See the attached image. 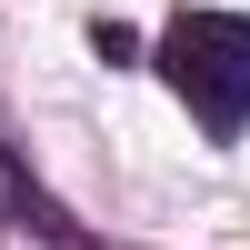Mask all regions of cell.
I'll use <instances>...</instances> for the list:
<instances>
[{
  "mask_svg": "<svg viewBox=\"0 0 250 250\" xmlns=\"http://www.w3.org/2000/svg\"><path fill=\"white\" fill-rule=\"evenodd\" d=\"M160 80L180 90V110L210 140L250 130V20L240 10H180L160 30Z\"/></svg>",
  "mask_w": 250,
  "mask_h": 250,
  "instance_id": "obj_1",
  "label": "cell"
},
{
  "mask_svg": "<svg viewBox=\"0 0 250 250\" xmlns=\"http://www.w3.org/2000/svg\"><path fill=\"white\" fill-rule=\"evenodd\" d=\"M0 220H40V200L20 190V170H10V160H0Z\"/></svg>",
  "mask_w": 250,
  "mask_h": 250,
  "instance_id": "obj_2",
  "label": "cell"
}]
</instances>
